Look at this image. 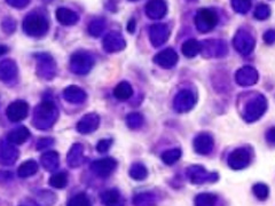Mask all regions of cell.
I'll use <instances>...</instances> for the list:
<instances>
[{
	"label": "cell",
	"mask_w": 275,
	"mask_h": 206,
	"mask_svg": "<svg viewBox=\"0 0 275 206\" xmlns=\"http://www.w3.org/2000/svg\"><path fill=\"white\" fill-rule=\"evenodd\" d=\"M57 117H59V111L56 105L52 101H45L38 104L34 109L32 124L36 128L45 131L55 124Z\"/></svg>",
	"instance_id": "6da1fadb"
},
{
	"label": "cell",
	"mask_w": 275,
	"mask_h": 206,
	"mask_svg": "<svg viewBox=\"0 0 275 206\" xmlns=\"http://www.w3.org/2000/svg\"><path fill=\"white\" fill-rule=\"evenodd\" d=\"M267 109V100L264 95L255 94L249 101L246 103L242 116L248 123H254L258 120Z\"/></svg>",
	"instance_id": "7a4b0ae2"
},
{
	"label": "cell",
	"mask_w": 275,
	"mask_h": 206,
	"mask_svg": "<svg viewBox=\"0 0 275 206\" xmlns=\"http://www.w3.org/2000/svg\"><path fill=\"white\" fill-rule=\"evenodd\" d=\"M47 20L38 13H30L23 21V31L30 37H41L47 32Z\"/></svg>",
	"instance_id": "3957f363"
},
{
	"label": "cell",
	"mask_w": 275,
	"mask_h": 206,
	"mask_svg": "<svg viewBox=\"0 0 275 206\" xmlns=\"http://www.w3.org/2000/svg\"><path fill=\"white\" fill-rule=\"evenodd\" d=\"M94 66V59L85 52H76L70 57V69L76 75H86Z\"/></svg>",
	"instance_id": "277c9868"
},
{
	"label": "cell",
	"mask_w": 275,
	"mask_h": 206,
	"mask_svg": "<svg viewBox=\"0 0 275 206\" xmlns=\"http://www.w3.org/2000/svg\"><path fill=\"white\" fill-rule=\"evenodd\" d=\"M218 24V14L214 9L202 8L196 13L195 25L200 32H209Z\"/></svg>",
	"instance_id": "5b68a950"
},
{
	"label": "cell",
	"mask_w": 275,
	"mask_h": 206,
	"mask_svg": "<svg viewBox=\"0 0 275 206\" xmlns=\"http://www.w3.org/2000/svg\"><path fill=\"white\" fill-rule=\"evenodd\" d=\"M187 178L194 185H203L207 182H216L219 175L214 172H208L201 165H193L187 169Z\"/></svg>",
	"instance_id": "8992f818"
},
{
	"label": "cell",
	"mask_w": 275,
	"mask_h": 206,
	"mask_svg": "<svg viewBox=\"0 0 275 206\" xmlns=\"http://www.w3.org/2000/svg\"><path fill=\"white\" fill-rule=\"evenodd\" d=\"M37 57V75L45 80H51L55 77L56 64L53 57L48 54H38Z\"/></svg>",
	"instance_id": "52a82bcc"
},
{
	"label": "cell",
	"mask_w": 275,
	"mask_h": 206,
	"mask_svg": "<svg viewBox=\"0 0 275 206\" xmlns=\"http://www.w3.org/2000/svg\"><path fill=\"white\" fill-rule=\"evenodd\" d=\"M196 104V97L192 91L181 90L173 100V108L177 112L185 113L191 111Z\"/></svg>",
	"instance_id": "ba28073f"
},
{
	"label": "cell",
	"mask_w": 275,
	"mask_h": 206,
	"mask_svg": "<svg viewBox=\"0 0 275 206\" xmlns=\"http://www.w3.org/2000/svg\"><path fill=\"white\" fill-rule=\"evenodd\" d=\"M255 43L256 41H255V38L253 37V34L243 29L239 30V31L236 32L233 39V45L235 49L243 55L250 54V53L254 51Z\"/></svg>",
	"instance_id": "9c48e42d"
},
{
	"label": "cell",
	"mask_w": 275,
	"mask_h": 206,
	"mask_svg": "<svg viewBox=\"0 0 275 206\" xmlns=\"http://www.w3.org/2000/svg\"><path fill=\"white\" fill-rule=\"evenodd\" d=\"M227 52V45L223 40L210 39L201 43V53L204 57H223Z\"/></svg>",
	"instance_id": "30bf717a"
},
{
	"label": "cell",
	"mask_w": 275,
	"mask_h": 206,
	"mask_svg": "<svg viewBox=\"0 0 275 206\" xmlns=\"http://www.w3.org/2000/svg\"><path fill=\"white\" fill-rule=\"evenodd\" d=\"M251 160V155L248 149L238 148L228 157V165L232 170L240 171L246 169Z\"/></svg>",
	"instance_id": "8fae6325"
},
{
	"label": "cell",
	"mask_w": 275,
	"mask_h": 206,
	"mask_svg": "<svg viewBox=\"0 0 275 206\" xmlns=\"http://www.w3.org/2000/svg\"><path fill=\"white\" fill-rule=\"evenodd\" d=\"M116 167H117V162L111 157L94 160L91 164V171L100 178L109 177Z\"/></svg>",
	"instance_id": "7c38bea8"
},
{
	"label": "cell",
	"mask_w": 275,
	"mask_h": 206,
	"mask_svg": "<svg viewBox=\"0 0 275 206\" xmlns=\"http://www.w3.org/2000/svg\"><path fill=\"white\" fill-rule=\"evenodd\" d=\"M29 112V104L25 101L17 100L10 103L6 110V114L8 119L13 123H18L25 119Z\"/></svg>",
	"instance_id": "4fadbf2b"
},
{
	"label": "cell",
	"mask_w": 275,
	"mask_h": 206,
	"mask_svg": "<svg viewBox=\"0 0 275 206\" xmlns=\"http://www.w3.org/2000/svg\"><path fill=\"white\" fill-rule=\"evenodd\" d=\"M259 78L258 71L256 70L254 67L246 66L239 69L238 72L235 74V82L239 84L240 86L249 87L257 84Z\"/></svg>",
	"instance_id": "5bb4252c"
},
{
	"label": "cell",
	"mask_w": 275,
	"mask_h": 206,
	"mask_svg": "<svg viewBox=\"0 0 275 206\" xmlns=\"http://www.w3.org/2000/svg\"><path fill=\"white\" fill-rule=\"evenodd\" d=\"M170 38V28L166 24H154L149 29V40L154 47L164 45Z\"/></svg>",
	"instance_id": "9a60e30c"
},
{
	"label": "cell",
	"mask_w": 275,
	"mask_h": 206,
	"mask_svg": "<svg viewBox=\"0 0 275 206\" xmlns=\"http://www.w3.org/2000/svg\"><path fill=\"white\" fill-rule=\"evenodd\" d=\"M194 150L199 155H209L214 150L215 140L212 135L209 133H200L199 135L195 136L193 142Z\"/></svg>",
	"instance_id": "2e32d148"
},
{
	"label": "cell",
	"mask_w": 275,
	"mask_h": 206,
	"mask_svg": "<svg viewBox=\"0 0 275 206\" xmlns=\"http://www.w3.org/2000/svg\"><path fill=\"white\" fill-rule=\"evenodd\" d=\"M18 157V151L15 144L9 141H0V164L13 165Z\"/></svg>",
	"instance_id": "e0dca14e"
},
{
	"label": "cell",
	"mask_w": 275,
	"mask_h": 206,
	"mask_svg": "<svg viewBox=\"0 0 275 206\" xmlns=\"http://www.w3.org/2000/svg\"><path fill=\"white\" fill-rule=\"evenodd\" d=\"M126 46V41L118 32L108 33L103 39V49L108 53H117L123 51Z\"/></svg>",
	"instance_id": "ac0fdd59"
},
{
	"label": "cell",
	"mask_w": 275,
	"mask_h": 206,
	"mask_svg": "<svg viewBox=\"0 0 275 206\" xmlns=\"http://www.w3.org/2000/svg\"><path fill=\"white\" fill-rule=\"evenodd\" d=\"M179 61V56H178L177 52L173 48H166L164 51L158 53L155 55L154 62L164 69H171L173 68Z\"/></svg>",
	"instance_id": "d6986e66"
},
{
	"label": "cell",
	"mask_w": 275,
	"mask_h": 206,
	"mask_svg": "<svg viewBox=\"0 0 275 206\" xmlns=\"http://www.w3.org/2000/svg\"><path fill=\"white\" fill-rule=\"evenodd\" d=\"M100 125V117L94 112L87 113L77 124V131L80 134H90L96 131Z\"/></svg>",
	"instance_id": "ffe728a7"
},
{
	"label": "cell",
	"mask_w": 275,
	"mask_h": 206,
	"mask_svg": "<svg viewBox=\"0 0 275 206\" xmlns=\"http://www.w3.org/2000/svg\"><path fill=\"white\" fill-rule=\"evenodd\" d=\"M168 13V3L165 0H149L146 5L147 16L153 20H160Z\"/></svg>",
	"instance_id": "44dd1931"
},
{
	"label": "cell",
	"mask_w": 275,
	"mask_h": 206,
	"mask_svg": "<svg viewBox=\"0 0 275 206\" xmlns=\"http://www.w3.org/2000/svg\"><path fill=\"white\" fill-rule=\"evenodd\" d=\"M18 69L13 60H3L0 62V80L2 83L9 84L17 77Z\"/></svg>",
	"instance_id": "7402d4cb"
},
{
	"label": "cell",
	"mask_w": 275,
	"mask_h": 206,
	"mask_svg": "<svg viewBox=\"0 0 275 206\" xmlns=\"http://www.w3.org/2000/svg\"><path fill=\"white\" fill-rule=\"evenodd\" d=\"M63 98L65 101L72 103V104H80L86 100L87 95L83 89L76 85H71L63 91Z\"/></svg>",
	"instance_id": "603a6c76"
},
{
	"label": "cell",
	"mask_w": 275,
	"mask_h": 206,
	"mask_svg": "<svg viewBox=\"0 0 275 206\" xmlns=\"http://www.w3.org/2000/svg\"><path fill=\"white\" fill-rule=\"evenodd\" d=\"M67 162H68V165L72 167V169H76V167H79L82 165L84 162V147L82 144L79 143L73 144L68 152Z\"/></svg>",
	"instance_id": "cb8c5ba5"
},
{
	"label": "cell",
	"mask_w": 275,
	"mask_h": 206,
	"mask_svg": "<svg viewBox=\"0 0 275 206\" xmlns=\"http://www.w3.org/2000/svg\"><path fill=\"white\" fill-rule=\"evenodd\" d=\"M56 18L62 25L70 26L78 22L79 16L76 11L65 8V7H60L56 9Z\"/></svg>",
	"instance_id": "d4e9b609"
},
{
	"label": "cell",
	"mask_w": 275,
	"mask_h": 206,
	"mask_svg": "<svg viewBox=\"0 0 275 206\" xmlns=\"http://www.w3.org/2000/svg\"><path fill=\"white\" fill-rule=\"evenodd\" d=\"M30 137V131L25 126H18V127L14 128L13 131H10L7 135V141H9L10 143L15 144V146H20L23 144Z\"/></svg>",
	"instance_id": "484cf974"
},
{
	"label": "cell",
	"mask_w": 275,
	"mask_h": 206,
	"mask_svg": "<svg viewBox=\"0 0 275 206\" xmlns=\"http://www.w3.org/2000/svg\"><path fill=\"white\" fill-rule=\"evenodd\" d=\"M40 163L42 167L48 172H54L60 165V157L56 151H47L41 155Z\"/></svg>",
	"instance_id": "4316f807"
},
{
	"label": "cell",
	"mask_w": 275,
	"mask_h": 206,
	"mask_svg": "<svg viewBox=\"0 0 275 206\" xmlns=\"http://www.w3.org/2000/svg\"><path fill=\"white\" fill-rule=\"evenodd\" d=\"M38 172V164L36 160L29 159L25 160L24 163H22L17 169V175L22 179L30 178Z\"/></svg>",
	"instance_id": "83f0119b"
},
{
	"label": "cell",
	"mask_w": 275,
	"mask_h": 206,
	"mask_svg": "<svg viewBox=\"0 0 275 206\" xmlns=\"http://www.w3.org/2000/svg\"><path fill=\"white\" fill-rule=\"evenodd\" d=\"M132 94H133V89L132 86L130 85V83L127 82H121L114 90L115 98L119 101L129 100V99L132 97Z\"/></svg>",
	"instance_id": "f1b7e54d"
},
{
	"label": "cell",
	"mask_w": 275,
	"mask_h": 206,
	"mask_svg": "<svg viewBox=\"0 0 275 206\" xmlns=\"http://www.w3.org/2000/svg\"><path fill=\"white\" fill-rule=\"evenodd\" d=\"M181 52L184 53L186 57H189V59L195 57L201 53V43L196 39H189L185 41L183 47H181Z\"/></svg>",
	"instance_id": "f546056e"
},
{
	"label": "cell",
	"mask_w": 275,
	"mask_h": 206,
	"mask_svg": "<svg viewBox=\"0 0 275 206\" xmlns=\"http://www.w3.org/2000/svg\"><path fill=\"white\" fill-rule=\"evenodd\" d=\"M130 177L135 181H142L145 180L148 175V170L146 169V166L141 163H135L132 166L130 167L129 171Z\"/></svg>",
	"instance_id": "4dcf8cb0"
},
{
	"label": "cell",
	"mask_w": 275,
	"mask_h": 206,
	"mask_svg": "<svg viewBox=\"0 0 275 206\" xmlns=\"http://www.w3.org/2000/svg\"><path fill=\"white\" fill-rule=\"evenodd\" d=\"M161 157H162V160H163L166 165H173V164H176L178 160L180 159L181 150L178 148L170 149V150L164 151L163 154H162Z\"/></svg>",
	"instance_id": "1f68e13d"
},
{
	"label": "cell",
	"mask_w": 275,
	"mask_h": 206,
	"mask_svg": "<svg viewBox=\"0 0 275 206\" xmlns=\"http://www.w3.org/2000/svg\"><path fill=\"white\" fill-rule=\"evenodd\" d=\"M68 183V175L64 172H59V173L53 174L49 178V186L56 189H62L67 186Z\"/></svg>",
	"instance_id": "d6a6232c"
},
{
	"label": "cell",
	"mask_w": 275,
	"mask_h": 206,
	"mask_svg": "<svg viewBox=\"0 0 275 206\" xmlns=\"http://www.w3.org/2000/svg\"><path fill=\"white\" fill-rule=\"evenodd\" d=\"M100 197H101V201L103 204L114 205V204L118 203L119 198H121V195H119L118 190L108 189V190H104Z\"/></svg>",
	"instance_id": "836d02e7"
},
{
	"label": "cell",
	"mask_w": 275,
	"mask_h": 206,
	"mask_svg": "<svg viewBox=\"0 0 275 206\" xmlns=\"http://www.w3.org/2000/svg\"><path fill=\"white\" fill-rule=\"evenodd\" d=\"M106 28V21L103 18H95L88 25V32L93 37H100Z\"/></svg>",
	"instance_id": "e575fe53"
},
{
	"label": "cell",
	"mask_w": 275,
	"mask_h": 206,
	"mask_svg": "<svg viewBox=\"0 0 275 206\" xmlns=\"http://www.w3.org/2000/svg\"><path fill=\"white\" fill-rule=\"evenodd\" d=\"M126 124L130 128L138 129L140 128L143 124V117L139 112H131L126 117Z\"/></svg>",
	"instance_id": "d590c367"
},
{
	"label": "cell",
	"mask_w": 275,
	"mask_h": 206,
	"mask_svg": "<svg viewBox=\"0 0 275 206\" xmlns=\"http://www.w3.org/2000/svg\"><path fill=\"white\" fill-rule=\"evenodd\" d=\"M217 202V196L214 194H200L195 198V204L200 206H211Z\"/></svg>",
	"instance_id": "8d00e7d4"
},
{
	"label": "cell",
	"mask_w": 275,
	"mask_h": 206,
	"mask_svg": "<svg viewBox=\"0 0 275 206\" xmlns=\"http://www.w3.org/2000/svg\"><path fill=\"white\" fill-rule=\"evenodd\" d=\"M253 192L255 196L257 197L259 201H265L270 195V188L265 183H256L253 188Z\"/></svg>",
	"instance_id": "74e56055"
},
{
	"label": "cell",
	"mask_w": 275,
	"mask_h": 206,
	"mask_svg": "<svg viewBox=\"0 0 275 206\" xmlns=\"http://www.w3.org/2000/svg\"><path fill=\"white\" fill-rule=\"evenodd\" d=\"M233 9L240 14H246L251 8V0H232Z\"/></svg>",
	"instance_id": "f35d334b"
},
{
	"label": "cell",
	"mask_w": 275,
	"mask_h": 206,
	"mask_svg": "<svg viewBox=\"0 0 275 206\" xmlns=\"http://www.w3.org/2000/svg\"><path fill=\"white\" fill-rule=\"evenodd\" d=\"M254 15H255V17L259 21L267 20V18H269L270 15H271L270 7L267 5H265V3H261V5H258L257 7H256Z\"/></svg>",
	"instance_id": "ab89813d"
},
{
	"label": "cell",
	"mask_w": 275,
	"mask_h": 206,
	"mask_svg": "<svg viewBox=\"0 0 275 206\" xmlns=\"http://www.w3.org/2000/svg\"><path fill=\"white\" fill-rule=\"evenodd\" d=\"M68 205H70V206H88V205H91V202L86 194H78V195H76L75 197H72L70 201H69Z\"/></svg>",
	"instance_id": "60d3db41"
},
{
	"label": "cell",
	"mask_w": 275,
	"mask_h": 206,
	"mask_svg": "<svg viewBox=\"0 0 275 206\" xmlns=\"http://www.w3.org/2000/svg\"><path fill=\"white\" fill-rule=\"evenodd\" d=\"M155 201V196L150 193H145V194H140L138 196H135L133 203L135 205H147V204H152Z\"/></svg>",
	"instance_id": "b9f144b4"
},
{
	"label": "cell",
	"mask_w": 275,
	"mask_h": 206,
	"mask_svg": "<svg viewBox=\"0 0 275 206\" xmlns=\"http://www.w3.org/2000/svg\"><path fill=\"white\" fill-rule=\"evenodd\" d=\"M112 144V140L111 139H103L100 140L99 143L96 144V150H98L100 154H104V152H107L109 150L110 147Z\"/></svg>",
	"instance_id": "7bdbcfd3"
},
{
	"label": "cell",
	"mask_w": 275,
	"mask_h": 206,
	"mask_svg": "<svg viewBox=\"0 0 275 206\" xmlns=\"http://www.w3.org/2000/svg\"><path fill=\"white\" fill-rule=\"evenodd\" d=\"M1 26H2V30L6 33H11V32H14L15 28H16V23H15V21L11 17H7L2 21Z\"/></svg>",
	"instance_id": "ee69618b"
},
{
	"label": "cell",
	"mask_w": 275,
	"mask_h": 206,
	"mask_svg": "<svg viewBox=\"0 0 275 206\" xmlns=\"http://www.w3.org/2000/svg\"><path fill=\"white\" fill-rule=\"evenodd\" d=\"M54 143V140L51 139V137H44V139H40L37 142V150H42V149L47 148L49 146H52Z\"/></svg>",
	"instance_id": "f6af8a7d"
},
{
	"label": "cell",
	"mask_w": 275,
	"mask_h": 206,
	"mask_svg": "<svg viewBox=\"0 0 275 206\" xmlns=\"http://www.w3.org/2000/svg\"><path fill=\"white\" fill-rule=\"evenodd\" d=\"M6 1L14 8H24L30 2V0H6Z\"/></svg>",
	"instance_id": "bcb514c9"
},
{
	"label": "cell",
	"mask_w": 275,
	"mask_h": 206,
	"mask_svg": "<svg viewBox=\"0 0 275 206\" xmlns=\"http://www.w3.org/2000/svg\"><path fill=\"white\" fill-rule=\"evenodd\" d=\"M263 39H264V41L266 44L269 45H272L275 43V30L271 29V30H267V31L264 33V37H263Z\"/></svg>",
	"instance_id": "7dc6e473"
},
{
	"label": "cell",
	"mask_w": 275,
	"mask_h": 206,
	"mask_svg": "<svg viewBox=\"0 0 275 206\" xmlns=\"http://www.w3.org/2000/svg\"><path fill=\"white\" fill-rule=\"evenodd\" d=\"M265 136L267 143L271 144V146H275V126L267 129Z\"/></svg>",
	"instance_id": "c3c4849f"
},
{
	"label": "cell",
	"mask_w": 275,
	"mask_h": 206,
	"mask_svg": "<svg viewBox=\"0 0 275 206\" xmlns=\"http://www.w3.org/2000/svg\"><path fill=\"white\" fill-rule=\"evenodd\" d=\"M127 31L130 33H133L135 31V20H131L127 24Z\"/></svg>",
	"instance_id": "681fc988"
},
{
	"label": "cell",
	"mask_w": 275,
	"mask_h": 206,
	"mask_svg": "<svg viewBox=\"0 0 275 206\" xmlns=\"http://www.w3.org/2000/svg\"><path fill=\"white\" fill-rule=\"evenodd\" d=\"M7 52H8V47H7V46H5V45H0V56L6 54Z\"/></svg>",
	"instance_id": "f907efd6"
},
{
	"label": "cell",
	"mask_w": 275,
	"mask_h": 206,
	"mask_svg": "<svg viewBox=\"0 0 275 206\" xmlns=\"http://www.w3.org/2000/svg\"><path fill=\"white\" fill-rule=\"evenodd\" d=\"M130 1H137V0H130Z\"/></svg>",
	"instance_id": "816d5d0a"
},
{
	"label": "cell",
	"mask_w": 275,
	"mask_h": 206,
	"mask_svg": "<svg viewBox=\"0 0 275 206\" xmlns=\"http://www.w3.org/2000/svg\"><path fill=\"white\" fill-rule=\"evenodd\" d=\"M189 1H194V0H189Z\"/></svg>",
	"instance_id": "f5cc1de1"
}]
</instances>
